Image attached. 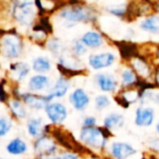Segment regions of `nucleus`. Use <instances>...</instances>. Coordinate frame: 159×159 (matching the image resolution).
Wrapping results in <instances>:
<instances>
[{
  "instance_id": "obj_32",
  "label": "nucleus",
  "mask_w": 159,
  "mask_h": 159,
  "mask_svg": "<svg viewBox=\"0 0 159 159\" xmlns=\"http://www.w3.org/2000/svg\"><path fill=\"white\" fill-rule=\"evenodd\" d=\"M144 95L146 96V98H149L153 102L159 104V92H148L147 91V92H145Z\"/></svg>"
},
{
  "instance_id": "obj_30",
  "label": "nucleus",
  "mask_w": 159,
  "mask_h": 159,
  "mask_svg": "<svg viewBox=\"0 0 159 159\" xmlns=\"http://www.w3.org/2000/svg\"><path fill=\"white\" fill-rule=\"evenodd\" d=\"M108 11L110 13L116 15V16L121 17V16H123L125 14L126 7H125V6H122V5H120V6H115V7H110L108 8Z\"/></svg>"
},
{
  "instance_id": "obj_4",
  "label": "nucleus",
  "mask_w": 159,
  "mask_h": 159,
  "mask_svg": "<svg viewBox=\"0 0 159 159\" xmlns=\"http://www.w3.org/2000/svg\"><path fill=\"white\" fill-rule=\"evenodd\" d=\"M60 17L70 22H85L92 20L93 13L88 7L76 6L62 9L60 12Z\"/></svg>"
},
{
  "instance_id": "obj_12",
  "label": "nucleus",
  "mask_w": 159,
  "mask_h": 159,
  "mask_svg": "<svg viewBox=\"0 0 159 159\" xmlns=\"http://www.w3.org/2000/svg\"><path fill=\"white\" fill-rule=\"evenodd\" d=\"M52 135L53 137L64 147L73 150V151H77L79 145L75 143V139L73 138V136L65 131H63L62 129H55L52 131Z\"/></svg>"
},
{
  "instance_id": "obj_24",
  "label": "nucleus",
  "mask_w": 159,
  "mask_h": 159,
  "mask_svg": "<svg viewBox=\"0 0 159 159\" xmlns=\"http://www.w3.org/2000/svg\"><path fill=\"white\" fill-rule=\"evenodd\" d=\"M122 83L124 86H131L136 83L137 81V76L134 72H132L129 69H126L123 71L122 75Z\"/></svg>"
},
{
  "instance_id": "obj_19",
  "label": "nucleus",
  "mask_w": 159,
  "mask_h": 159,
  "mask_svg": "<svg viewBox=\"0 0 159 159\" xmlns=\"http://www.w3.org/2000/svg\"><path fill=\"white\" fill-rule=\"evenodd\" d=\"M8 154L13 156H19L26 153L28 147L24 141H22L20 138H15L12 141L8 143V144L6 147Z\"/></svg>"
},
{
  "instance_id": "obj_6",
  "label": "nucleus",
  "mask_w": 159,
  "mask_h": 159,
  "mask_svg": "<svg viewBox=\"0 0 159 159\" xmlns=\"http://www.w3.org/2000/svg\"><path fill=\"white\" fill-rule=\"evenodd\" d=\"M34 153L40 157H50L56 153L57 146L50 138L43 135L34 142Z\"/></svg>"
},
{
  "instance_id": "obj_28",
  "label": "nucleus",
  "mask_w": 159,
  "mask_h": 159,
  "mask_svg": "<svg viewBox=\"0 0 159 159\" xmlns=\"http://www.w3.org/2000/svg\"><path fill=\"white\" fill-rule=\"evenodd\" d=\"M133 66L135 68V70L137 71L138 74H140L141 75H146L149 74V68L148 66L141 60H135Z\"/></svg>"
},
{
  "instance_id": "obj_7",
  "label": "nucleus",
  "mask_w": 159,
  "mask_h": 159,
  "mask_svg": "<svg viewBox=\"0 0 159 159\" xmlns=\"http://www.w3.org/2000/svg\"><path fill=\"white\" fill-rule=\"evenodd\" d=\"M45 111L48 119L53 124H61L67 117V109L60 102H49Z\"/></svg>"
},
{
  "instance_id": "obj_3",
  "label": "nucleus",
  "mask_w": 159,
  "mask_h": 159,
  "mask_svg": "<svg viewBox=\"0 0 159 159\" xmlns=\"http://www.w3.org/2000/svg\"><path fill=\"white\" fill-rule=\"evenodd\" d=\"M0 51L7 59L18 58L22 51V41L15 34H7L0 40Z\"/></svg>"
},
{
  "instance_id": "obj_26",
  "label": "nucleus",
  "mask_w": 159,
  "mask_h": 159,
  "mask_svg": "<svg viewBox=\"0 0 159 159\" xmlns=\"http://www.w3.org/2000/svg\"><path fill=\"white\" fill-rule=\"evenodd\" d=\"M111 102L109 98L105 95H99L95 99V106L98 110H102L105 109L110 105Z\"/></svg>"
},
{
  "instance_id": "obj_35",
  "label": "nucleus",
  "mask_w": 159,
  "mask_h": 159,
  "mask_svg": "<svg viewBox=\"0 0 159 159\" xmlns=\"http://www.w3.org/2000/svg\"><path fill=\"white\" fill-rule=\"evenodd\" d=\"M157 132H158V134H159V120H158L157 125Z\"/></svg>"
},
{
  "instance_id": "obj_39",
  "label": "nucleus",
  "mask_w": 159,
  "mask_h": 159,
  "mask_svg": "<svg viewBox=\"0 0 159 159\" xmlns=\"http://www.w3.org/2000/svg\"><path fill=\"white\" fill-rule=\"evenodd\" d=\"M0 159H4V158H0Z\"/></svg>"
},
{
  "instance_id": "obj_5",
  "label": "nucleus",
  "mask_w": 159,
  "mask_h": 159,
  "mask_svg": "<svg viewBox=\"0 0 159 159\" xmlns=\"http://www.w3.org/2000/svg\"><path fill=\"white\" fill-rule=\"evenodd\" d=\"M22 102L32 109L43 110L52 101L49 95H38L34 93H22L20 95Z\"/></svg>"
},
{
  "instance_id": "obj_31",
  "label": "nucleus",
  "mask_w": 159,
  "mask_h": 159,
  "mask_svg": "<svg viewBox=\"0 0 159 159\" xmlns=\"http://www.w3.org/2000/svg\"><path fill=\"white\" fill-rule=\"evenodd\" d=\"M84 127H95L96 125V118L93 116H88L83 121Z\"/></svg>"
},
{
  "instance_id": "obj_25",
  "label": "nucleus",
  "mask_w": 159,
  "mask_h": 159,
  "mask_svg": "<svg viewBox=\"0 0 159 159\" xmlns=\"http://www.w3.org/2000/svg\"><path fill=\"white\" fill-rule=\"evenodd\" d=\"M12 128V122L7 117H0V138L6 136Z\"/></svg>"
},
{
  "instance_id": "obj_9",
  "label": "nucleus",
  "mask_w": 159,
  "mask_h": 159,
  "mask_svg": "<svg viewBox=\"0 0 159 159\" xmlns=\"http://www.w3.org/2000/svg\"><path fill=\"white\" fill-rule=\"evenodd\" d=\"M111 154L116 159H127L136 154V150L125 143H114L111 146Z\"/></svg>"
},
{
  "instance_id": "obj_15",
  "label": "nucleus",
  "mask_w": 159,
  "mask_h": 159,
  "mask_svg": "<svg viewBox=\"0 0 159 159\" xmlns=\"http://www.w3.org/2000/svg\"><path fill=\"white\" fill-rule=\"evenodd\" d=\"M30 72V67L25 62H15L10 66V74L14 80L17 82H20L23 80Z\"/></svg>"
},
{
  "instance_id": "obj_1",
  "label": "nucleus",
  "mask_w": 159,
  "mask_h": 159,
  "mask_svg": "<svg viewBox=\"0 0 159 159\" xmlns=\"http://www.w3.org/2000/svg\"><path fill=\"white\" fill-rule=\"evenodd\" d=\"M36 7L35 0H15L12 14L18 22L23 25H31L36 15Z\"/></svg>"
},
{
  "instance_id": "obj_13",
  "label": "nucleus",
  "mask_w": 159,
  "mask_h": 159,
  "mask_svg": "<svg viewBox=\"0 0 159 159\" xmlns=\"http://www.w3.org/2000/svg\"><path fill=\"white\" fill-rule=\"evenodd\" d=\"M95 80L102 91L113 92L116 89L117 82L115 77L109 74H98L95 76Z\"/></svg>"
},
{
  "instance_id": "obj_29",
  "label": "nucleus",
  "mask_w": 159,
  "mask_h": 159,
  "mask_svg": "<svg viewBox=\"0 0 159 159\" xmlns=\"http://www.w3.org/2000/svg\"><path fill=\"white\" fill-rule=\"evenodd\" d=\"M48 48L52 53H59L61 48V42L58 39H50L48 43Z\"/></svg>"
},
{
  "instance_id": "obj_8",
  "label": "nucleus",
  "mask_w": 159,
  "mask_h": 159,
  "mask_svg": "<svg viewBox=\"0 0 159 159\" xmlns=\"http://www.w3.org/2000/svg\"><path fill=\"white\" fill-rule=\"evenodd\" d=\"M115 62V56L110 52L92 54L89 58V63L92 69L100 70L111 66Z\"/></svg>"
},
{
  "instance_id": "obj_37",
  "label": "nucleus",
  "mask_w": 159,
  "mask_h": 159,
  "mask_svg": "<svg viewBox=\"0 0 159 159\" xmlns=\"http://www.w3.org/2000/svg\"><path fill=\"white\" fill-rule=\"evenodd\" d=\"M90 159H100V158H97V157H91Z\"/></svg>"
},
{
  "instance_id": "obj_14",
  "label": "nucleus",
  "mask_w": 159,
  "mask_h": 159,
  "mask_svg": "<svg viewBox=\"0 0 159 159\" xmlns=\"http://www.w3.org/2000/svg\"><path fill=\"white\" fill-rule=\"evenodd\" d=\"M69 88H70V81L66 77L61 76L57 80V82L55 83V85L50 89L48 95H49V97L52 100L55 98H61L67 93Z\"/></svg>"
},
{
  "instance_id": "obj_38",
  "label": "nucleus",
  "mask_w": 159,
  "mask_h": 159,
  "mask_svg": "<svg viewBox=\"0 0 159 159\" xmlns=\"http://www.w3.org/2000/svg\"><path fill=\"white\" fill-rule=\"evenodd\" d=\"M158 10H159V4H158Z\"/></svg>"
},
{
  "instance_id": "obj_17",
  "label": "nucleus",
  "mask_w": 159,
  "mask_h": 159,
  "mask_svg": "<svg viewBox=\"0 0 159 159\" xmlns=\"http://www.w3.org/2000/svg\"><path fill=\"white\" fill-rule=\"evenodd\" d=\"M27 131L33 138H39L45 135V128L42 124L41 118H31L27 122Z\"/></svg>"
},
{
  "instance_id": "obj_10",
  "label": "nucleus",
  "mask_w": 159,
  "mask_h": 159,
  "mask_svg": "<svg viewBox=\"0 0 159 159\" xmlns=\"http://www.w3.org/2000/svg\"><path fill=\"white\" fill-rule=\"evenodd\" d=\"M72 105L77 111H83L89 103V98L86 91L82 89H76L69 98Z\"/></svg>"
},
{
  "instance_id": "obj_2",
  "label": "nucleus",
  "mask_w": 159,
  "mask_h": 159,
  "mask_svg": "<svg viewBox=\"0 0 159 159\" xmlns=\"http://www.w3.org/2000/svg\"><path fill=\"white\" fill-rule=\"evenodd\" d=\"M108 129H102L95 127H84L80 132V140L87 144L95 149L105 148L108 140Z\"/></svg>"
},
{
  "instance_id": "obj_11",
  "label": "nucleus",
  "mask_w": 159,
  "mask_h": 159,
  "mask_svg": "<svg viewBox=\"0 0 159 159\" xmlns=\"http://www.w3.org/2000/svg\"><path fill=\"white\" fill-rule=\"evenodd\" d=\"M155 118V113L152 108L139 107L136 110L135 124L140 127H149L153 124Z\"/></svg>"
},
{
  "instance_id": "obj_16",
  "label": "nucleus",
  "mask_w": 159,
  "mask_h": 159,
  "mask_svg": "<svg viewBox=\"0 0 159 159\" xmlns=\"http://www.w3.org/2000/svg\"><path fill=\"white\" fill-rule=\"evenodd\" d=\"M49 85V78L44 75H36L31 77L28 83V88L31 91H40L48 88Z\"/></svg>"
},
{
  "instance_id": "obj_33",
  "label": "nucleus",
  "mask_w": 159,
  "mask_h": 159,
  "mask_svg": "<svg viewBox=\"0 0 159 159\" xmlns=\"http://www.w3.org/2000/svg\"><path fill=\"white\" fill-rule=\"evenodd\" d=\"M58 159H78V157L73 153H61L58 157Z\"/></svg>"
},
{
  "instance_id": "obj_22",
  "label": "nucleus",
  "mask_w": 159,
  "mask_h": 159,
  "mask_svg": "<svg viewBox=\"0 0 159 159\" xmlns=\"http://www.w3.org/2000/svg\"><path fill=\"white\" fill-rule=\"evenodd\" d=\"M142 29L152 34H159V17L152 16L144 20L141 24Z\"/></svg>"
},
{
  "instance_id": "obj_18",
  "label": "nucleus",
  "mask_w": 159,
  "mask_h": 159,
  "mask_svg": "<svg viewBox=\"0 0 159 159\" xmlns=\"http://www.w3.org/2000/svg\"><path fill=\"white\" fill-rule=\"evenodd\" d=\"M81 40L87 47L91 48H100L103 43L102 36L99 33L94 32V31H89V32L86 33L82 36Z\"/></svg>"
},
{
  "instance_id": "obj_27",
  "label": "nucleus",
  "mask_w": 159,
  "mask_h": 159,
  "mask_svg": "<svg viewBox=\"0 0 159 159\" xmlns=\"http://www.w3.org/2000/svg\"><path fill=\"white\" fill-rule=\"evenodd\" d=\"M73 52L76 56L84 55L87 52V46L82 42V40H75L73 43Z\"/></svg>"
},
{
  "instance_id": "obj_23",
  "label": "nucleus",
  "mask_w": 159,
  "mask_h": 159,
  "mask_svg": "<svg viewBox=\"0 0 159 159\" xmlns=\"http://www.w3.org/2000/svg\"><path fill=\"white\" fill-rule=\"evenodd\" d=\"M51 64L50 61L44 57H37L33 61V69L40 74L47 73L50 70Z\"/></svg>"
},
{
  "instance_id": "obj_20",
  "label": "nucleus",
  "mask_w": 159,
  "mask_h": 159,
  "mask_svg": "<svg viewBox=\"0 0 159 159\" xmlns=\"http://www.w3.org/2000/svg\"><path fill=\"white\" fill-rule=\"evenodd\" d=\"M103 123H104V128L111 131L122 128L124 126L125 119L123 116L119 114H112L109 115L107 117H105Z\"/></svg>"
},
{
  "instance_id": "obj_34",
  "label": "nucleus",
  "mask_w": 159,
  "mask_h": 159,
  "mask_svg": "<svg viewBox=\"0 0 159 159\" xmlns=\"http://www.w3.org/2000/svg\"><path fill=\"white\" fill-rule=\"evenodd\" d=\"M152 144H153V145H152V147H153V148H155V149H157V150H158L159 151V140L153 142V143H152Z\"/></svg>"
},
{
  "instance_id": "obj_21",
  "label": "nucleus",
  "mask_w": 159,
  "mask_h": 159,
  "mask_svg": "<svg viewBox=\"0 0 159 159\" xmlns=\"http://www.w3.org/2000/svg\"><path fill=\"white\" fill-rule=\"evenodd\" d=\"M9 110L11 114L19 119H24L27 116V111L22 105L21 102L18 99H13L8 102Z\"/></svg>"
},
{
  "instance_id": "obj_36",
  "label": "nucleus",
  "mask_w": 159,
  "mask_h": 159,
  "mask_svg": "<svg viewBox=\"0 0 159 159\" xmlns=\"http://www.w3.org/2000/svg\"><path fill=\"white\" fill-rule=\"evenodd\" d=\"M43 159H58V158H54V157H46V158H43Z\"/></svg>"
}]
</instances>
